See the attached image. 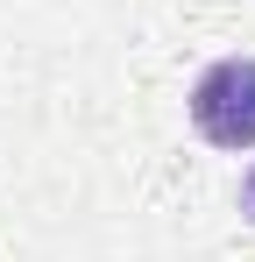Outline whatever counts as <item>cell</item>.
<instances>
[{"label":"cell","mask_w":255,"mask_h":262,"mask_svg":"<svg viewBox=\"0 0 255 262\" xmlns=\"http://www.w3.org/2000/svg\"><path fill=\"white\" fill-rule=\"evenodd\" d=\"M184 114H192V135L213 149H227V156L255 149V57H213L192 78Z\"/></svg>","instance_id":"1"},{"label":"cell","mask_w":255,"mask_h":262,"mask_svg":"<svg viewBox=\"0 0 255 262\" xmlns=\"http://www.w3.org/2000/svg\"><path fill=\"white\" fill-rule=\"evenodd\" d=\"M241 220H248V227H255V163H248V170H241Z\"/></svg>","instance_id":"2"}]
</instances>
